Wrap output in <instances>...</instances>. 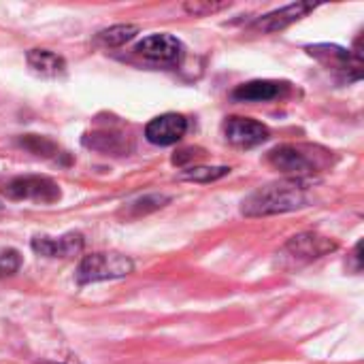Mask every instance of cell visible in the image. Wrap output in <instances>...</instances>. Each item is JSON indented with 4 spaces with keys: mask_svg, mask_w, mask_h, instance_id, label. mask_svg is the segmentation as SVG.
Wrapping results in <instances>:
<instances>
[{
    "mask_svg": "<svg viewBox=\"0 0 364 364\" xmlns=\"http://www.w3.org/2000/svg\"><path fill=\"white\" fill-rule=\"evenodd\" d=\"M307 203H309V194L305 183L299 179H284L254 190L243 200L241 213L247 218H267V215H279V213L303 209L307 207Z\"/></svg>",
    "mask_w": 364,
    "mask_h": 364,
    "instance_id": "6da1fadb",
    "label": "cell"
},
{
    "mask_svg": "<svg viewBox=\"0 0 364 364\" xmlns=\"http://www.w3.org/2000/svg\"><path fill=\"white\" fill-rule=\"evenodd\" d=\"M267 162L288 175L290 179L303 181V177L324 173L333 164V156L328 149L320 145H307V143H284L273 147L267 154Z\"/></svg>",
    "mask_w": 364,
    "mask_h": 364,
    "instance_id": "7a4b0ae2",
    "label": "cell"
},
{
    "mask_svg": "<svg viewBox=\"0 0 364 364\" xmlns=\"http://www.w3.org/2000/svg\"><path fill=\"white\" fill-rule=\"evenodd\" d=\"M134 269L132 260L117 252H98L85 256L77 267V282L81 286L107 282V279H122L130 275Z\"/></svg>",
    "mask_w": 364,
    "mask_h": 364,
    "instance_id": "3957f363",
    "label": "cell"
},
{
    "mask_svg": "<svg viewBox=\"0 0 364 364\" xmlns=\"http://www.w3.org/2000/svg\"><path fill=\"white\" fill-rule=\"evenodd\" d=\"M337 250V241L328 239V237H322V235H316V232H303V235H296L292 237L284 247L282 252L277 254L279 256V267L284 269H299V267H305L331 252Z\"/></svg>",
    "mask_w": 364,
    "mask_h": 364,
    "instance_id": "277c9868",
    "label": "cell"
},
{
    "mask_svg": "<svg viewBox=\"0 0 364 364\" xmlns=\"http://www.w3.org/2000/svg\"><path fill=\"white\" fill-rule=\"evenodd\" d=\"M2 192L11 200H34V203H43V205H51V203L60 200V196H62L60 186L53 179L41 177V175L13 177L4 183Z\"/></svg>",
    "mask_w": 364,
    "mask_h": 364,
    "instance_id": "5b68a950",
    "label": "cell"
},
{
    "mask_svg": "<svg viewBox=\"0 0 364 364\" xmlns=\"http://www.w3.org/2000/svg\"><path fill=\"white\" fill-rule=\"evenodd\" d=\"M224 136L235 147H256L264 143L271 132L262 122H256L252 117H228L224 122Z\"/></svg>",
    "mask_w": 364,
    "mask_h": 364,
    "instance_id": "8992f818",
    "label": "cell"
},
{
    "mask_svg": "<svg viewBox=\"0 0 364 364\" xmlns=\"http://www.w3.org/2000/svg\"><path fill=\"white\" fill-rule=\"evenodd\" d=\"M186 130H188V119L183 115H179V113H164V115L154 117L145 126V136L154 145L168 147V145H175L177 141H181Z\"/></svg>",
    "mask_w": 364,
    "mask_h": 364,
    "instance_id": "52a82bcc",
    "label": "cell"
},
{
    "mask_svg": "<svg viewBox=\"0 0 364 364\" xmlns=\"http://www.w3.org/2000/svg\"><path fill=\"white\" fill-rule=\"evenodd\" d=\"M136 51L143 58L156 60V62H179L183 58V43L173 34H149L143 41L136 43Z\"/></svg>",
    "mask_w": 364,
    "mask_h": 364,
    "instance_id": "ba28073f",
    "label": "cell"
},
{
    "mask_svg": "<svg viewBox=\"0 0 364 364\" xmlns=\"http://www.w3.org/2000/svg\"><path fill=\"white\" fill-rule=\"evenodd\" d=\"M316 9V4L311 2H294V4H288L284 9H277V11H271L267 15H262L260 19H256L254 23V30L256 32H262V34H269V32H282L286 30L288 26L296 23L299 19H303L307 13H311Z\"/></svg>",
    "mask_w": 364,
    "mask_h": 364,
    "instance_id": "9c48e42d",
    "label": "cell"
},
{
    "mask_svg": "<svg viewBox=\"0 0 364 364\" xmlns=\"http://www.w3.org/2000/svg\"><path fill=\"white\" fill-rule=\"evenodd\" d=\"M32 250L45 258H73L83 250V237L79 232H68L58 239L51 237H34Z\"/></svg>",
    "mask_w": 364,
    "mask_h": 364,
    "instance_id": "30bf717a",
    "label": "cell"
},
{
    "mask_svg": "<svg viewBox=\"0 0 364 364\" xmlns=\"http://www.w3.org/2000/svg\"><path fill=\"white\" fill-rule=\"evenodd\" d=\"M284 90H286V83L271 81V79H256V81L241 83L232 92V98L239 102H264V100L279 98Z\"/></svg>",
    "mask_w": 364,
    "mask_h": 364,
    "instance_id": "8fae6325",
    "label": "cell"
},
{
    "mask_svg": "<svg viewBox=\"0 0 364 364\" xmlns=\"http://www.w3.org/2000/svg\"><path fill=\"white\" fill-rule=\"evenodd\" d=\"M307 51L318 58L326 68H339V70H356L360 73V58H352L350 49H343L339 45H309Z\"/></svg>",
    "mask_w": 364,
    "mask_h": 364,
    "instance_id": "7c38bea8",
    "label": "cell"
},
{
    "mask_svg": "<svg viewBox=\"0 0 364 364\" xmlns=\"http://www.w3.org/2000/svg\"><path fill=\"white\" fill-rule=\"evenodd\" d=\"M26 60H28V66L36 75H41V77L58 79V77H64L66 75V60L62 55H58L55 51H49V49H30L26 53Z\"/></svg>",
    "mask_w": 364,
    "mask_h": 364,
    "instance_id": "4fadbf2b",
    "label": "cell"
},
{
    "mask_svg": "<svg viewBox=\"0 0 364 364\" xmlns=\"http://www.w3.org/2000/svg\"><path fill=\"white\" fill-rule=\"evenodd\" d=\"M171 203V196H164V194H147V196H141V198H134L130 203H126L119 211V215L128 218V220H136L141 215H147L151 211H158L162 207H166Z\"/></svg>",
    "mask_w": 364,
    "mask_h": 364,
    "instance_id": "5bb4252c",
    "label": "cell"
},
{
    "mask_svg": "<svg viewBox=\"0 0 364 364\" xmlns=\"http://www.w3.org/2000/svg\"><path fill=\"white\" fill-rule=\"evenodd\" d=\"M139 34V26L134 23H117L111 28H105L96 34V41L105 47H122L128 41H132Z\"/></svg>",
    "mask_w": 364,
    "mask_h": 364,
    "instance_id": "9a60e30c",
    "label": "cell"
},
{
    "mask_svg": "<svg viewBox=\"0 0 364 364\" xmlns=\"http://www.w3.org/2000/svg\"><path fill=\"white\" fill-rule=\"evenodd\" d=\"M230 173L228 166H192L188 171H183L179 177L183 181H194V183H211L218 181L222 177H226Z\"/></svg>",
    "mask_w": 364,
    "mask_h": 364,
    "instance_id": "2e32d148",
    "label": "cell"
},
{
    "mask_svg": "<svg viewBox=\"0 0 364 364\" xmlns=\"http://www.w3.org/2000/svg\"><path fill=\"white\" fill-rule=\"evenodd\" d=\"M230 2H205V0H194V2H186L183 4V11L194 15V17H207V15H213L222 9H228Z\"/></svg>",
    "mask_w": 364,
    "mask_h": 364,
    "instance_id": "e0dca14e",
    "label": "cell"
},
{
    "mask_svg": "<svg viewBox=\"0 0 364 364\" xmlns=\"http://www.w3.org/2000/svg\"><path fill=\"white\" fill-rule=\"evenodd\" d=\"M21 267V254L17 250H0V277L15 275Z\"/></svg>",
    "mask_w": 364,
    "mask_h": 364,
    "instance_id": "ac0fdd59",
    "label": "cell"
},
{
    "mask_svg": "<svg viewBox=\"0 0 364 364\" xmlns=\"http://www.w3.org/2000/svg\"><path fill=\"white\" fill-rule=\"evenodd\" d=\"M21 143H23L28 149L36 151L38 156H49L47 151H58V147H55L51 141H47V139H43V136H34V134H28Z\"/></svg>",
    "mask_w": 364,
    "mask_h": 364,
    "instance_id": "d6986e66",
    "label": "cell"
},
{
    "mask_svg": "<svg viewBox=\"0 0 364 364\" xmlns=\"http://www.w3.org/2000/svg\"><path fill=\"white\" fill-rule=\"evenodd\" d=\"M203 156H205L203 149H198V147H188V149L179 151V156H175L173 162H175V164H186V162L196 160V158H203Z\"/></svg>",
    "mask_w": 364,
    "mask_h": 364,
    "instance_id": "ffe728a7",
    "label": "cell"
},
{
    "mask_svg": "<svg viewBox=\"0 0 364 364\" xmlns=\"http://www.w3.org/2000/svg\"><path fill=\"white\" fill-rule=\"evenodd\" d=\"M41 364H77V363H73V360H68V363H49V360H47V363H41Z\"/></svg>",
    "mask_w": 364,
    "mask_h": 364,
    "instance_id": "44dd1931",
    "label": "cell"
},
{
    "mask_svg": "<svg viewBox=\"0 0 364 364\" xmlns=\"http://www.w3.org/2000/svg\"><path fill=\"white\" fill-rule=\"evenodd\" d=\"M0 211H2V203H0Z\"/></svg>",
    "mask_w": 364,
    "mask_h": 364,
    "instance_id": "7402d4cb",
    "label": "cell"
}]
</instances>
